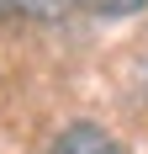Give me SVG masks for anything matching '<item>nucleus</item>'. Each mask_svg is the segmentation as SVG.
Here are the masks:
<instances>
[{"instance_id":"nucleus-1","label":"nucleus","mask_w":148,"mask_h":154,"mask_svg":"<svg viewBox=\"0 0 148 154\" xmlns=\"http://www.w3.org/2000/svg\"><path fill=\"white\" fill-rule=\"evenodd\" d=\"M53 154H122V143L111 133H101V128H90V122H74V128L58 133Z\"/></svg>"},{"instance_id":"nucleus-3","label":"nucleus","mask_w":148,"mask_h":154,"mask_svg":"<svg viewBox=\"0 0 148 154\" xmlns=\"http://www.w3.org/2000/svg\"><path fill=\"white\" fill-rule=\"evenodd\" d=\"M0 5H11V0H0Z\"/></svg>"},{"instance_id":"nucleus-2","label":"nucleus","mask_w":148,"mask_h":154,"mask_svg":"<svg viewBox=\"0 0 148 154\" xmlns=\"http://www.w3.org/2000/svg\"><path fill=\"white\" fill-rule=\"evenodd\" d=\"M85 11H106V16H122V11H138L143 0H79Z\"/></svg>"}]
</instances>
